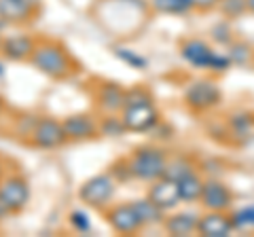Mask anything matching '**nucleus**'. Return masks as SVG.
Instances as JSON below:
<instances>
[{"mask_svg":"<svg viewBox=\"0 0 254 237\" xmlns=\"http://www.w3.org/2000/svg\"><path fill=\"white\" fill-rule=\"evenodd\" d=\"M30 64L53 81H66V78L81 72V66L72 58V53L66 49V45L55 41V38H38Z\"/></svg>","mask_w":254,"mask_h":237,"instance_id":"obj_1","label":"nucleus"},{"mask_svg":"<svg viewBox=\"0 0 254 237\" xmlns=\"http://www.w3.org/2000/svg\"><path fill=\"white\" fill-rule=\"evenodd\" d=\"M178 49L182 59L190 64L193 68L199 70H212V72H225L231 68V58L229 53H218L212 49V45H208L201 38H182L178 43Z\"/></svg>","mask_w":254,"mask_h":237,"instance_id":"obj_2","label":"nucleus"},{"mask_svg":"<svg viewBox=\"0 0 254 237\" xmlns=\"http://www.w3.org/2000/svg\"><path fill=\"white\" fill-rule=\"evenodd\" d=\"M168 153L161 146L153 144H142L136 146L127 155V163H129L133 180H142V182H153V180L161 178L168 165Z\"/></svg>","mask_w":254,"mask_h":237,"instance_id":"obj_3","label":"nucleus"},{"mask_svg":"<svg viewBox=\"0 0 254 237\" xmlns=\"http://www.w3.org/2000/svg\"><path fill=\"white\" fill-rule=\"evenodd\" d=\"M117 180L113 178L110 172H100L95 176L87 178L78 188V201H83V205L91 208L95 212H104L115 199L117 193Z\"/></svg>","mask_w":254,"mask_h":237,"instance_id":"obj_4","label":"nucleus"},{"mask_svg":"<svg viewBox=\"0 0 254 237\" xmlns=\"http://www.w3.org/2000/svg\"><path fill=\"white\" fill-rule=\"evenodd\" d=\"M0 203L9 214H19L30 203V182L23 174H6L0 180Z\"/></svg>","mask_w":254,"mask_h":237,"instance_id":"obj_5","label":"nucleus"},{"mask_svg":"<svg viewBox=\"0 0 254 237\" xmlns=\"http://www.w3.org/2000/svg\"><path fill=\"white\" fill-rule=\"evenodd\" d=\"M123 118V125L127 131L131 133H144L155 129L159 121H161V113L155 102H142V104H129V106H123L121 113Z\"/></svg>","mask_w":254,"mask_h":237,"instance_id":"obj_6","label":"nucleus"},{"mask_svg":"<svg viewBox=\"0 0 254 237\" xmlns=\"http://www.w3.org/2000/svg\"><path fill=\"white\" fill-rule=\"evenodd\" d=\"M30 146L43 148V151H53L68 142V136L64 131V123L53 117H38L36 127L32 129L30 138L26 140Z\"/></svg>","mask_w":254,"mask_h":237,"instance_id":"obj_7","label":"nucleus"},{"mask_svg":"<svg viewBox=\"0 0 254 237\" xmlns=\"http://www.w3.org/2000/svg\"><path fill=\"white\" fill-rule=\"evenodd\" d=\"M102 218L106 220V225L113 229L117 235H136L140 233L142 229V223L133 210L131 201L127 203H110L108 208L102 212Z\"/></svg>","mask_w":254,"mask_h":237,"instance_id":"obj_8","label":"nucleus"},{"mask_svg":"<svg viewBox=\"0 0 254 237\" xmlns=\"http://www.w3.org/2000/svg\"><path fill=\"white\" fill-rule=\"evenodd\" d=\"M185 104L193 110V113H205V110H212L214 106L220 104L218 85L208 81V78L193 81L185 91Z\"/></svg>","mask_w":254,"mask_h":237,"instance_id":"obj_9","label":"nucleus"},{"mask_svg":"<svg viewBox=\"0 0 254 237\" xmlns=\"http://www.w3.org/2000/svg\"><path fill=\"white\" fill-rule=\"evenodd\" d=\"M41 13V0H0V21L6 26H30Z\"/></svg>","mask_w":254,"mask_h":237,"instance_id":"obj_10","label":"nucleus"},{"mask_svg":"<svg viewBox=\"0 0 254 237\" xmlns=\"http://www.w3.org/2000/svg\"><path fill=\"white\" fill-rule=\"evenodd\" d=\"M93 102L102 115L121 113L125 106V87L115 81H98L93 85Z\"/></svg>","mask_w":254,"mask_h":237,"instance_id":"obj_11","label":"nucleus"},{"mask_svg":"<svg viewBox=\"0 0 254 237\" xmlns=\"http://www.w3.org/2000/svg\"><path fill=\"white\" fill-rule=\"evenodd\" d=\"M68 142H87L100 136V118L89 113H74L62 118Z\"/></svg>","mask_w":254,"mask_h":237,"instance_id":"obj_12","label":"nucleus"},{"mask_svg":"<svg viewBox=\"0 0 254 237\" xmlns=\"http://www.w3.org/2000/svg\"><path fill=\"white\" fill-rule=\"evenodd\" d=\"M38 38L34 34H13L4 36L2 45H0V55L6 61H30L32 53H34Z\"/></svg>","mask_w":254,"mask_h":237,"instance_id":"obj_13","label":"nucleus"},{"mask_svg":"<svg viewBox=\"0 0 254 237\" xmlns=\"http://www.w3.org/2000/svg\"><path fill=\"white\" fill-rule=\"evenodd\" d=\"M148 199H153L159 208L170 212V210H176L178 203H182V197H180V188H178V182L172 178H157L150 182V188H148Z\"/></svg>","mask_w":254,"mask_h":237,"instance_id":"obj_14","label":"nucleus"},{"mask_svg":"<svg viewBox=\"0 0 254 237\" xmlns=\"http://www.w3.org/2000/svg\"><path fill=\"white\" fill-rule=\"evenodd\" d=\"M199 203L203 210H216V212H227L233 203V193L225 182L220 180H205L203 191L199 197Z\"/></svg>","mask_w":254,"mask_h":237,"instance_id":"obj_15","label":"nucleus"},{"mask_svg":"<svg viewBox=\"0 0 254 237\" xmlns=\"http://www.w3.org/2000/svg\"><path fill=\"white\" fill-rule=\"evenodd\" d=\"M235 231L231 214L216 210H205V214L199 216L197 223V235L201 237H227Z\"/></svg>","mask_w":254,"mask_h":237,"instance_id":"obj_16","label":"nucleus"},{"mask_svg":"<svg viewBox=\"0 0 254 237\" xmlns=\"http://www.w3.org/2000/svg\"><path fill=\"white\" fill-rule=\"evenodd\" d=\"M197 223H199V216L193 214V212H174V214L165 216L163 229L168 235L187 237L197 233Z\"/></svg>","mask_w":254,"mask_h":237,"instance_id":"obj_17","label":"nucleus"},{"mask_svg":"<svg viewBox=\"0 0 254 237\" xmlns=\"http://www.w3.org/2000/svg\"><path fill=\"white\" fill-rule=\"evenodd\" d=\"M133 210H136V214L140 218L142 227H157V225H163L165 220V210H161L159 205L148 199V197H142V199H133L131 201Z\"/></svg>","mask_w":254,"mask_h":237,"instance_id":"obj_18","label":"nucleus"},{"mask_svg":"<svg viewBox=\"0 0 254 237\" xmlns=\"http://www.w3.org/2000/svg\"><path fill=\"white\" fill-rule=\"evenodd\" d=\"M203 184H205V178H201L199 172H190L189 176H185L178 182V188H180V197L182 201L187 203H193V201H199L201 197V191H203Z\"/></svg>","mask_w":254,"mask_h":237,"instance_id":"obj_19","label":"nucleus"},{"mask_svg":"<svg viewBox=\"0 0 254 237\" xmlns=\"http://www.w3.org/2000/svg\"><path fill=\"white\" fill-rule=\"evenodd\" d=\"M229 133L242 142H248L254 136V117L252 115H233L229 118Z\"/></svg>","mask_w":254,"mask_h":237,"instance_id":"obj_20","label":"nucleus"},{"mask_svg":"<svg viewBox=\"0 0 254 237\" xmlns=\"http://www.w3.org/2000/svg\"><path fill=\"white\" fill-rule=\"evenodd\" d=\"M190 172H195V163L190 161L189 157L178 155V157H172V159H168V165H165L163 176L180 182V180L185 178V176H189Z\"/></svg>","mask_w":254,"mask_h":237,"instance_id":"obj_21","label":"nucleus"},{"mask_svg":"<svg viewBox=\"0 0 254 237\" xmlns=\"http://www.w3.org/2000/svg\"><path fill=\"white\" fill-rule=\"evenodd\" d=\"M150 9L161 15H187L193 4L190 0H150Z\"/></svg>","mask_w":254,"mask_h":237,"instance_id":"obj_22","label":"nucleus"},{"mask_svg":"<svg viewBox=\"0 0 254 237\" xmlns=\"http://www.w3.org/2000/svg\"><path fill=\"white\" fill-rule=\"evenodd\" d=\"M123 133H127V129H125L123 118H121L119 113L100 117V136H104V138H121Z\"/></svg>","mask_w":254,"mask_h":237,"instance_id":"obj_23","label":"nucleus"},{"mask_svg":"<svg viewBox=\"0 0 254 237\" xmlns=\"http://www.w3.org/2000/svg\"><path fill=\"white\" fill-rule=\"evenodd\" d=\"M113 53H115L121 61H125L127 66H131L133 70H146V68H148V59L144 58V55L136 53L133 49H127V47H115Z\"/></svg>","mask_w":254,"mask_h":237,"instance_id":"obj_24","label":"nucleus"},{"mask_svg":"<svg viewBox=\"0 0 254 237\" xmlns=\"http://www.w3.org/2000/svg\"><path fill=\"white\" fill-rule=\"evenodd\" d=\"M68 225L78 235H87L91 231V218L85 210H70L68 212Z\"/></svg>","mask_w":254,"mask_h":237,"instance_id":"obj_25","label":"nucleus"},{"mask_svg":"<svg viewBox=\"0 0 254 237\" xmlns=\"http://www.w3.org/2000/svg\"><path fill=\"white\" fill-rule=\"evenodd\" d=\"M216 9L225 15L227 19H237L248 11V4H246V0H218Z\"/></svg>","mask_w":254,"mask_h":237,"instance_id":"obj_26","label":"nucleus"},{"mask_svg":"<svg viewBox=\"0 0 254 237\" xmlns=\"http://www.w3.org/2000/svg\"><path fill=\"white\" fill-rule=\"evenodd\" d=\"M231 220L235 229H252L254 227V203L231 212Z\"/></svg>","mask_w":254,"mask_h":237,"instance_id":"obj_27","label":"nucleus"},{"mask_svg":"<svg viewBox=\"0 0 254 237\" xmlns=\"http://www.w3.org/2000/svg\"><path fill=\"white\" fill-rule=\"evenodd\" d=\"M142 102H155V98H153V93H150L148 87L138 85V87H129V89H125V106L142 104Z\"/></svg>","mask_w":254,"mask_h":237,"instance_id":"obj_28","label":"nucleus"},{"mask_svg":"<svg viewBox=\"0 0 254 237\" xmlns=\"http://www.w3.org/2000/svg\"><path fill=\"white\" fill-rule=\"evenodd\" d=\"M36 123H38L36 115H19V117H15V133L21 136L23 140H28L32 129L36 127Z\"/></svg>","mask_w":254,"mask_h":237,"instance_id":"obj_29","label":"nucleus"},{"mask_svg":"<svg viewBox=\"0 0 254 237\" xmlns=\"http://www.w3.org/2000/svg\"><path fill=\"white\" fill-rule=\"evenodd\" d=\"M108 172L113 174V178L117 182H125V180H133L131 176V170H129V163H127V157H121V159H117L113 165L108 168Z\"/></svg>","mask_w":254,"mask_h":237,"instance_id":"obj_30","label":"nucleus"},{"mask_svg":"<svg viewBox=\"0 0 254 237\" xmlns=\"http://www.w3.org/2000/svg\"><path fill=\"white\" fill-rule=\"evenodd\" d=\"M229 58H231L233 64H244L250 58V47L242 43H231L229 45Z\"/></svg>","mask_w":254,"mask_h":237,"instance_id":"obj_31","label":"nucleus"},{"mask_svg":"<svg viewBox=\"0 0 254 237\" xmlns=\"http://www.w3.org/2000/svg\"><path fill=\"white\" fill-rule=\"evenodd\" d=\"M214 38H216V43L231 45L233 38H231V28H229V23H218V26L214 28Z\"/></svg>","mask_w":254,"mask_h":237,"instance_id":"obj_32","label":"nucleus"},{"mask_svg":"<svg viewBox=\"0 0 254 237\" xmlns=\"http://www.w3.org/2000/svg\"><path fill=\"white\" fill-rule=\"evenodd\" d=\"M190 4H193V9L195 11H212V9H216L218 6V0H190Z\"/></svg>","mask_w":254,"mask_h":237,"instance_id":"obj_33","label":"nucleus"},{"mask_svg":"<svg viewBox=\"0 0 254 237\" xmlns=\"http://www.w3.org/2000/svg\"><path fill=\"white\" fill-rule=\"evenodd\" d=\"M6 176V168H4V159L0 157V180H2Z\"/></svg>","mask_w":254,"mask_h":237,"instance_id":"obj_34","label":"nucleus"},{"mask_svg":"<svg viewBox=\"0 0 254 237\" xmlns=\"http://www.w3.org/2000/svg\"><path fill=\"white\" fill-rule=\"evenodd\" d=\"M6 216H9V212H6V210L2 208V203H0V220H4Z\"/></svg>","mask_w":254,"mask_h":237,"instance_id":"obj_35","label":"nucleus"},{"mask_svg":"<svg viewBox=\"0 0 254 237\" xmlns=\"http://www.w3.org/2000/svg\"><path fill=\"white\" fill-rule=\"evenodd\" d=\"M4 70H6V66H4V61H2V59H0V78H2V76H4Z\"/></svg>","mask_w":254,"mask_h":237,"instance_id":"obj_36","label":"nucleus"},{"mask_svg":"<svg viewBox=\"0 0 254 237\" xmlns=\"http://www.w3.org/2000/svg\"><path fill=\"white\" fill-rule=\"evenodd\" d=\"M246 4H248V11L254 13V0H246Z\"/></svg>","mask_w":254,"mask_h":237,"instance_id":"obj_37","label":"nucleus"},{"mask_svg":"<svg viewBox=\"0 0 254 237\" xmlns=\"http://www.w3.org/2000/svg\"><path fill=\"white\" fill-rule=\"evenodd\" d=\"M2 110H4V98L0 96V113H2Z\"/></svg>","mask_w":254,"mask_h":237,"instance_id":"obj_38","label":"nucleus"},{"mask_svg":"<svg viewBox=\"0 0 254 237\" xmlns=\"http://www.w3.org/2000/svg\"><path fill=\"white\" fill-rule=\"evenodd\" d=\"M2 26H6V23H4V21H0V28H2ZM2 38H4V36H2V32H0V45H2Z\"/></svg>","mask_w":254,"mask_h":237,"instance_id":"obj_39","label":"nucleus"}]
</instances>
